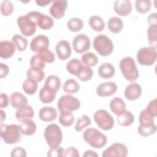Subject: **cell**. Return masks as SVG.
Masks as SVG:
<instances>
[{
  "mask_svg": "<svg viewBox=\"0 0 157 157\" xmlns=\"http://www.w3.org/2000/svg\"><path fill=\"white\" fill-rule=\"evenodd\" d=\"M23 135L19 125L1 124L0 126V136L6 144H17L22 139Z\"/></svg>",
  "mask_w": 157,
  "mask_h": 157,
  "instance_id": "1",
  "label": "cell"
},
{
  "mask_svg": "<svg viewBox=\"0 0 157 157\" xmlns=\"http://www.w3.org/2000/svg\"><path fill=\"white\" fill-rule=\"evenodd\" d=\"M44 136L50 148H55L59 147L63 137L60 127L54 123L46 126L44 130Z\"/></svg>",
  "mask_w": 157,
  "mask_h": 157,
  "instance_id": "2",
  "label": "cell"
},
{
  "mask_svg": "<svg viewBox=\"0 0 157 157\" xmlns=\"http://www.w3.org/2000/svg\"><path fill=\"white\" fill-rule=\"evenodd\" d=\"M83 138L94 148H102L106 144L107 140L105 134L94 128L86 129L83 133Z\"/></svg>",
  "mask_w": 157,
  "mask_h": 157,
  "instance_id": "3",
  "label": "cell"
},
{
  "mask_svg": "<svg viewBox=\"0 0 157 157\" xmlns=\"http://www.w3.org/2000/svg\"><path fill=\"white\" fill-rule=\"evenodd\" d=\"M119 67L124 77L129 82H134L139 77V71L136 66L134 59L127 56L121 59Z\"/></svg>",
  "mask_w": 157,
  "mask_h": 157,
  "instance_id": "4",
  "label": "cell"
},
{
  "mask_svg": "<svg viewBox=\"0 0 157 157\" xmlns=\"http://www.w3.org/2000/svg\"><path fill=\"white\" fill-rule=\"evenodd\" d=\"M93 47L101 56L110 55L113 50V44L107 36L99 34L95 37L93 40Z\"/></svg>",
  "mask_w": 157,
  "mask_h": 157,
  "instance_id": "5",
  "label": "cell"
},
{
  "mask_svg": "<svg viewBox=\"0 0 157 157\" xmlns=\"http://www.w3.org/2000/svg\"><path fill=\"white\" fill-rule=\"evenodd\" d=\"M17 23L21 33L25 36H33L36 31V21L28 13L20 16Z\"/></svg>",
  "mask_w": 157,
  "mask_h": 157,
  "instance_id": "6",
  "label": "cell"
},
{
  "mask_svg": "<svg viewBox=\"0 0 157 157\" xmlns=\"http://www.w3.org/2000/svg\"><path fill=\"white\" fill-rule=\"evenodd\" d=\"M138 63L142 66H151L156 62V50L151 47H142L137 53Z\"/></svg>",
  "mask_w": 157,
  "mask_h": 157,
  "instance_id": "7",
  "label": "cell"
},
{
  "mask_svg": "<svg viewBox=\"0 0 157 157\" xmlns=\"http://www.w3.org/2000/svg\"><path fill=\"white\" fill-rule=\"evenodd\" d=\"M97 125L104 131L110 130L114 126V120L112 115L105 110H97L93 116Z\"/></svg>",
  "mask_w": 157,
  "mask_h": 157,
  "instance_id": "8",
  "label": "cell"
},
{
  "mask_svg": "<svg viewBox=\"0 0 157 157\" xmlns=\"http://www.w3.org/2000/svg\"><path fill=\"white\" fill-rule=\"evenodd\" d=\"M57 107L60 112L63 110L75 111L80 108V102L75 96L69 94L63 95L59 99Z\"/></svg>",
  "mask_w": 157,
  "mask_h": 157,
  "instance_id": "9",
  "label": "cell"
},
{
  "mask_svg": "<svg viewBox=\"0 0 157 157\" xmlns=\"http://www.w3.org/2000/svg\"><path fill=\"white\" fill-rule=\"evenodd\" d=\"M128 155V150L126 146L123 144L116 142L105 149L102 156L103 157H126Z\"/></svg>",
  "mask_w": 157,
  "mask_h": 157,
  "instance_id": "10",
  "label": "cell"
},
{
  "mask_svg": "<svg viewBox=\"0 0 157 157\" xmlns=\"http://www.w3.org/2000/svg\"><path fill=\"white\" fill-rule=\"evenodd\" d=\"M28 13L36 20L37 25L43 30L49 29L54 25L53 20L48 15H44L38 11H31Z\"/></svg>",
  "mask_w": 157,
  "mask_h": 157,
  "instance_id": "11",
  "label": "cell"
},
{
  "mask_svg": "<svg viewBox=\"0 0 157 157\" xmlns=\"http://www.w3.org/2000/svg\"><path fill=\"white\" fill-rule=\"evenodd\" d=\"M72 46L74 51L77 53L85 52L90 48V38L83 34L77 35L72 40Z\"/></svg>",
  "mask_w": 157,
  "mask_h": 157,
  "instance_id": "12",
  "label": "cell"
},
{
  "mask_svg": "<svg viewBox=\"0 0 157 157\" xmlns=\"http://www.w3.org/2000/svg\"><path fill=\"white\" fill-rule=\"evenodd\" d=\"M50 40L45 35H39L32 39L30 43V49L34 52L39 53L41 51L48 48Z\"/></svg>",
  "mask_w": 157,
  "mask_h": 157,
  "instance_id": "13",
  "label": "cell"
},
{
  "mask_svg": "<svg viewBox=\"0 0 157 157\" xmlns=\"http://www.w3.org/2000/svg\"><path fill=\"white\" fill-rule=\"evenodd\" d=\"M67 7V1L66 0L54 1L50 8V13L55 18L60 19L64 17Z\"/></svg>",
  "mask_w": 157,
  "mask_h": 157,
  "instance_id": "14",
  "label": "cell"
},
{
  "mask_svg": "<svg viewBox=\"0 0 157 157\" xmlns=\"http://www.w3.org/2000/svg\"><path fill=\"white\" fill-rule=\"evenodd\" d=\"M117 90V85L115 82H104L98 86L96 94L100 97H107L114 94Z\"/></svg>",
  "mask_w": 157,
  "mask_h": 157,
  "instance_id": "15",
  "label": "cell"
},
{
  "mask_svg": "<svg viewBox=\"0 0 157 157\" xmlns=\"http://www.w3.org/2000/svg\"><path fill=\"white\" fill-rule=\"evenodd\" d=\"M55 50L58 58L61 60H66L71 55V47L67 40H62L59 41L56 45Z\"/></svg>",
  "mask_w": 157,
  "mask_h": 157,
  "instance_id": "16",
  "label": "cell"
},
{
  "mask_svg": "<svg viewBox=\"0 0 157 157\" xmlns=\"http://www.w3.org/2000/svg\"><path fill=\"white\" fill-rule=\"evenodd\" d=\"M132 6L129 0H117L113 4L114 11L119 15L127 16L132 11Z\"/></svg>",
  "mask_w": 157,
  "mask_h": 157,
  "instance_id": "17",
  "label": "cell"
},
{
  "mask_svg": "<svg viewBox=\"0 0 157 157\" xmlns=\"http://www.w3.org/2000/svg\"><path fill=\"white\" fill-rule=\"evenodd\" d=\"M124 94L128 100L135 101L141 96L142 87L139 83L132 82L126 87Z\"/></svg>",
  "mask_w": 157,
  "mask_h": 157,
  "instance_id": "18",
  "label": "cell"
},
{
  "mask_svg": "<svg viewBox=\"0 0 157 157\" xmlns=\"http://www.w3.org/2000/svg\"><path fill=\"white\" fill-rule=\"evenodd\" d=\"M16 50L15 44L13 41L2 40L0 42V56L3 59L12 57Z\"/></svg>",
  "mask_w": 157,
  "mask_h": 157,
  "instance_id": "19",
  "label": "cell"
},
{
  "mask_svg": "<svg viewBox=\"0 0 157 157\" xmlns=\"http://www.w3.org/2000/svg\"><path fill=\"white\" fill-rule=\"evenodd\" d=\"M10 102L13 107L21 109L28 104V98L21 92H13L10 97Z\"/></svg>",
  "mask_w": 157,
  "mask_h": 157,
  "instance_id": "20",
  "label": "cell"
},
{
  "mask_svg": "<svg viewBox=\"0 0 157 157\" xmlns=\"http://www.w3.org/2000/svg\"><path fill=\"white\" fill-rule=\"evenodd\" d=\"M19 126L23 135L27 136L33 135L37 129L36 124L30 118H26L20 121Z\"/></svg>",
  "mask_w": 157,
  "mask_h": 157,
  "instance_id": "21",
  "label": "cell"
},
{
  "mask_svg": "<svg viewBox=\"0 0 157 157\" xmlns=\"http://www.w3.org/2000/svg\"><path fill=\"white\" fill-rule=\"evenodd\" d=\"M39 117L44 121H52L57 117V111L52 107H44L39 110Z\"/></svg>",
  "mask_w": 157,
  "mask_h": 157,
  "instance_id": "22",
  "label": "cell"
},
{
  "mask_svg": "<svg viewBox=\"0 0 157 157\" xmlns=\"http://www.w3.org/2000/svg\"><path fill=\"white\" fill-rule=\"evenodd\" d=\"M110 108L113 113L119 115L126 110V104L121 98L115 97L110 102Z\"/></svg>",
  "mask_w": 157,
  "mask_h": 157,
  "instance_id": "23",
  "label": "cell"
},
{
  "mask_svg": "<svg viewBox=\"0 0 157 157\" xmlns=\"http://www.w3.org/2000/svg\"><path fill=\"white\" fill-rule=\"evenodd\" d=\"M115 69L114 66L109 63H102L98 69V74L99 77L103 78H110L114 75Z\"/></svg>",
  "mask_w": 157,
  "mask_h": 157,
  "instance_id": "24",
  "label": "cell"
},
{
  "mask_svg": "<svg viewBox=\"0 0 157 157\" xmlns=\"http://www.w3.org/2000/svg\"><path fill=\"white\" fill-rule=\"evenodd\" d=\"M61 85V82L60 78L54 75H49L47 77L44 86L46 88L56 93L60 88Z\"/></svg>",
  "mask_w": 157,
  "mask_h": 157,
  "instance_id": "25",
  "label": "cell"
},
{
  "mask_svg": "<svg viewBox=\"0 0 157 157\" xmlns=\"http://www.w3.org/2000/svg\"><path fill=\"white\" fill-rule=\"evenodd\" d=\"M107 28L111 33L117 34L123 29V22L120 18L112 17L107 21Z\"/></svg>",
  "mask_w": 157,
  "mask_h": 157,
  "instance_id": "26",
  "label": "cell"
},
{
  "mask_svg": "<svg viewBox=\"0 0 157 157\" xmlns=\"http://www.w3.org/2000/svg\"><path fill=\"white\" fill-rule=\"evenodd\" d=\"M117 121L121 126H128L134 121V116L130 111L125 110L121 114L117 115Z\"/></svg>",
  "mask_w": 157,
  "mask_h": 157,
  "instance_id": "27",
  "label": "cell"
},
{
  "mask_svg": "<svg viewBox=\"0 0 157 157\" xmlns=\"http://www.w3.org/2000/svg\"><path fill=\"white\" fill-rule=\"evenodd\" d=\"M83 66L80 60L77 58H73L67 63L66 69L71 74L77 76Z\"/></svg>",
  "mask_w": 157,
  "mask_h": 157,
  "instance_id": "28",
  "label": "cell"
},
{
  "mask_svg": "<svg viewBox=\"0 0 157 157\" xmlns=\"http://www.w3.org/2000/svg\"><path fill=\"white\" fill-rule=\"evenodd\" d=\"M39 97L42 102L44 104H48L51 103L55 99L56 97V93L46 88L45 86H43L39 91Z\"/></svg>",
  "mask_w": 157,
  "mask_h": 157,
  "instance_id": "29",
  "label": "cell"
},
{
  "mask_svg": "<svg viewBox=\"0 0 157 157\" xmlns=\"http://www.w3.org/2000/svg\"><path fill=\"white\" fill-rule=\"evenodd\" d=\"M89 25L93 30L101 32L104 29L105 23L103 19L98 15H93L89 19Z\"/></svg>",
  "mask_w": 157,
  "mask_h": 157,
  "instance_id": "30",
  "label": "cell"
},
{
  "mask_svg": "<svg viewBox=\"0 0 157 157\" xmlns=\"http://www.w3.org/2000/svg\"><path fill=\"white\" fill-rule=\"evenodd\" d=\"M59 122L63 126H71L74 121V117L71 111L63 110L60 112Z\"/></svg>",
  "mask_w": 157,
  "mask_h": 157,
  "instance_id": "31",
  "label": "cell"
},
{
  "mask_svg": "<svg viewBox=\"0 0 157 157\" xmlns=\"http://www.w3.org/2000/svg\"><path fill=\"white\" fill-rule=\"evenodd\" d=\"M15 117L19 121L26 118L31 119L34 117V110L31 105H26L21 109H18L16 112Z\"/></svg>",
  "mask_w": 157,
  "mask_h": 157,
  "instance_id": "32",
  "label": "cell"
},
{
  "mask_svg": "<svg viewBox=\"0 0 157 157\" xmlns=\"http://www.w3.org/2000/svg\"><path fill=\"white\" fill-rule=\"evenodd\" d=\"M22 88H23V90L26 94L28 95H33L37 90V88H38L37 82L32 79L27 78L23 82L22 85Z\"/></svg>",
  "mask_w": 157,
  "mask_h": 157,
  "instance_id": "33",
  "label": "cell"
},
{
  "mask_svg": "<svg viewBox=\"0 0 157 157\" xmlns=\"http://www.w3.org/2000/svg\"><path fill=\"white\" fill-rule=\"evenodd\" d=\"M28 78L34 80L36 82H42L45 77V72L42 69L30 67L26 72Z\"/></svg>",
  "mask_w": 157,
  "mask_h": 157,
  "instance_id": "34",
  "label": "cell"
},
{
  "mask_svg": "<svg viewBox=\"0 0 157 157\" xmlns=\"http://www.w3.org/2000/svg\"><path fill=\"white\" fill-rule=\"evenodd\" d=\"M63 88L64 91L68 94H74L79 90L80 85L75 80L69 78L64 82Z\"/></svg>",
  "mask_w": 157,
  "mask_h": 157,
  "instance_id": "35",
  "label": "cell"
},
{
  "mask_svg": "<svg viewBox=\"0 0 157 157\" xmlns=\"http://www.w3.org/2000/svg\"><path fill=\"white\" fill-rule=\"evenodd\" d=\"M147 37L148 43L151 47L156 49V42H157V25H150L148 28Z\"/></svg>",
  "mask_w": 157,
  "mask_h": 157,
  "instance_id": "36",
  "label": "cell"
},
{
  "mask_svg": "<svg viewBox=\"0 0 157 157\" xmlns=\"http://www.w3.org/2000/svg\"><path fill=\"white\" fill-rule=\"evenodd\" d=\"M81 60L85 66L90 67L96 66L98 62V57L92 52H87L83 54L81 57Z\"/></svg>",
  "mask_w": 157,
  "mask_h": 157,
  "instance_id": "37",
  "label": "cell"
},
{
  "mask_svg": "<svg viewBox=\"0 0 157 157\" xmlns=\"http://www.w3.org/2000/svg\"><path fill=\"white\" fill-rule=\"evenodd\" d=\"M67 27L72 32L80 31L83 27V21L78 18H72L67 22Z\"/></svg>",
  "mask_w": 157,
  "mask_h": 157,
  "instance_id": "38",
  "label": "cell"
},
{
  "mask_svg": "<svg viewBox=\"0 0 157 157\" xmlns=\"http://www.w3.org/2000/svg\"><path fill=\"white\" fill-rule=\"evenodd\" d=\"M136 10L140 13H145L150 11L151 7V2L150 0H137L135 2Z\"/></svg>",
  "mask_w": 157,
  "mask_h": 157,
  "instance_id": "39",
  "label": "cell"
},
{
  "mask_svg": "<svg viewBox=\"0 0 157 157\" xmlns=\"http://www.w3.org/2000/svg\"><path fill=\"white\" fill-rule=\"evenodd\" d=\"M12 41L20 52L24 51L28 45V40L20 34H15L12 37Z\"/></svg>",
  "mask_w": 157,
  "mask_h": 157,
  "instance_id": "40",
  "label": "cell"
},
{
  "mask_svg": "<svg viewBox=\"0 0 157 157\" xmlns=\"http://www.w3.org/2000/svg\"><path fill=\"white\" fill-rule=\"evenodd\" d=\"M91 123V120L88 116L86 115H82L81 117L78 118L74 127L75 130L77 132H80L86 126H90Z\"/></svg>",
  "mask_w": 157,
  "mask_h": 157,
  "instance_id": "41",
  "label": "cell"
},
{
  "mask_svg": "<svg viewBox=\"0 0 157 157\" xmlns=\"http://www.w3.org/2000/svg\"><path fill=\"white\" fill-rule=\"evenodd\" d=\"M137 131L140 136L143 137H147L156 132V126L155 123L148 126H141L139 124L137 128Z\"/></svg>",
  "mask_w": 157,
  "mask_h": 157,
  "instance_id": "42",
  "label": "cell"
},
{
  "mask_svg": "<svg viewBox=\"0 0 157 157\" xmlns=\"http://www.w3.org/2000/svg\"><path fill=\"white\" fill-rule=\"evenodd\" d=\"M93 75V72L91 67L83 66L80 72L77 76L78 78L82 82H87L91 79Z\"/></svg>",
  "mask_w": 157,
  "mask_h": 157,
  "instance_id": "43",
  "label": "cell"
},
{
  "mask_svg": "<svg viewBox=\"0 0 157 157\" xmlns=\"http://www.w3.org/2000/svg\"><path fill=\"white\" fill-rule=\"evenodd\" d=\"M139 123L141 126H148L154 123V118L145 109L142 110L139 115Z\"/></svg>",
  "mask_w": 157,
  "mask_h": 157,
  "instance_id": "44",
  "label": "cell"
},
{
  "mask_svg": "<svg viewBox=\"0 0 157 157\" xmlns=\"http://www.w3.org/2000/svg\"><path fill=\"white\" fill-rule=\"evenodd\" d=\"M31 67L42 69L45 67V63L37 53L33 55L30 59Z\"/></svg>",
  "mask_w": 157,
  "mask_h": 157,
  "instance_id": "45",
  "label": "cell"
},
{
  "mask_svg": "<svg viewBox=\"0 0 157 157\" xmlns=\"http://www.w3.org/2000/svg\"><path fill=\"white\" fill-rule=\"evenodd\" d=\"M13 11V3L7 0L3 1L1 5V12L4 16L7 17L10 15Z\"/></svg>",
  "mask_w": 157,
  "mask_h": 157,
  "instance_id": "46",
  "label": "cell"
},
{
  "mask_svg": "<svg viewBox=\"0 0 157 157\" xmlns=\"http://www.w3.org/2000/svg\"><path fill=\"white\" fill-rule=\"evenodd\" d=\"M37 54L40 56V58L44 61L45 63H52L55 61V54L48 48L41 51Z\"/></svg>",
  "mask_w": 157,
  "mask_h": 157,
  "instance_id": "47",
  "label": "cell"
},
{
  "mask_svg": "<svg viewBox=\"0 0 157 157\" xmlns=\"http://www.w3.org/2000/svg\"><path fill=\"white\" fill-rule=\"evenodd\" d=\"M145 110L153 118H155L157 115V110H156V99H154L150 101L148 104Z\"/></svg>",
  "mask_w": 157,
  "mask_h": 157,
  "instance_id": "48",
  "label": "cell"
},
{
  "mask_svg": "<svg viewBox=\"0 0 157 157\" xmlns=\"http://www.w3.org/2000/svg\"><path fill=\"white\" fill-rule=\"evenodd\" d=\"M64 150L62 147H58L55 148H50L47 153V156L50 157L64 156Z\"/></svg>",
  "mask_w": 157,
  "mask_h": 157,
  "instance_id": "49",
  "label": "cell"
},
{
  "mask_svg": "<svg viewBox=\"0 0 157 157\" xmlns=\"http://www.w3.org/2000/svg\"><path fill=\"white\" fill-rule=\"evenodd\" d=\"M10 156L12 157H26L27 156V153L26 150H25L23 148L17 147L12 149Z\"/></svg>",
  "mask_w": 157,
  "mask_h": 157,
  "instance_id": "50",
  "label": "cell"
},
{
  "mask_svg": "<svg viewBox=\"0 0 157 157\" xmlns=\"http://www.w3.org/2000/svg\"><path fill=\"white\" fill-rule=\"evenodd\" d=\"M64 156L66 157H79L80 154L78 153V151L77 150V148L73 147H70L67 148L65 151L64 153Z\"/></svg>",
  "mask_w": 157,
  "mask_h": 157,
  "instance_id": "51",
  "label": "cell"
},
{
  "mask_svg": "<svg viewBox=\"0 0 157 157\" xmlns=\"http://www.w3.org/2000/svg\"><path fill=\"white\" fill-rule=\"evenodd\" d=\"M9 105V97L8 96L2 93L0 95V107L1 109L6 108Z\"/></svg>",
  "mask_w": 157,
  "mask_h": 157,
  "instance_id": "52",
  "label": "cell"
},
{
  "mask_svg": "<svg viewBox=\"0 0 157 157\" xmlns=\"http://www.w3.org/2000/svg\"><path fill=\"white\" fill-rule=\"evenodd\" d=\"M9 72V67L7 65L1 63H0V78L6 77Z\"/></svg>",
  "mask_w": 157,
  "mask_h": 157,
  "instance_id": "53",
  "label": "cell"
},
{
  "mask_svg": "<svg viewBox=\"0 0 157 157\" xmlns=\"http://www.w3.org/2000/svg\"><path fill=\"white\" fill-rule=\"evenodd\" d=\"M147 22L150 25H156V13H151L147 17Z\"/></svg>",
  "mask_w": 157,
  "mask_h": 157,
  "instance_id": "54",
  "label": "cell"
},
{
  "mask_svg": "<svg viewBox=\"0 0 157 157\" xmlns=\"http://www.w3.org/2000/svg\"><path fill=\"white\" fill-rule=\"evenodd\" d=\"M98 155L94 151L92 150H86L83 154V157H92V156H98Z\"/></svg>",
  "mask_w": 157,
  "mask_h": 157,
  "instance_id": "55",
  "label": "cell"
},
{
  "mask_svg": "<svg viewBox=\"0 0 157 157\" xmlns=\"http://www.w3.org/2000/svg\"><path fill=\"white\" fill-rule=\"evenodd\" d=\"M36 4L39 6H46L50 2H52L51 1H36Z\"/></svg>",
  "mask_w": 157,
  "mask_h": 157,
  "instance_id": "56",
  "label": "cell"
},
{
  "mask_svg": "<svg viewBox=\"0 0 157 157\" xmlns=\"http://www.w3.org/2000/svg\"><path fill=\"white\" fill-rule=\"evenodd\" d=\"M4 120H6V113H5V112L1 109V124L2 123V122H3V121H4Z\"/></svg>",
  "mask_w": 157,
  "mask_h": 157,
  "instance_id": "57",
  "label": "cell"
}]
</instances>
